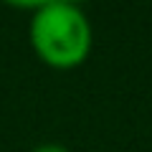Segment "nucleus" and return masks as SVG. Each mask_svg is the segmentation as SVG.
Wrapping results in <instances>:
<instances>
[{
	"mask_svg": "<svg viewBox=\"0 0 152 152\" xmlns=\"http://www.w3.org/2000/svg\"><path fill=\"white\" fill-rule=\"evenodd\" d=\"M94 33L86 13L74 3L53 0L36 5L31 20V46L51 69L69 71L91 53Z\"/></svg>",
	"mask_w": 152,
	"mask_h": 152,
	"instance_id": "obj_1",
	"label": "nucleus"
},
{
	"mask_svg": "<svg viewBox=\"0 0 152 152\" xmlns=\"http://www.w3.org/2000/svg\"><path fill=\"white\" fill-rule=\"evenodd\" d=\"M31 152H69L64 145H56V142H46V145H38L36 150H31Z\"/></svg>",
	"mask_w": 152,
	"mask_h": 152,
	"instance_id": "obj_2",
	"label": "nucleus"
}]
</instances>
